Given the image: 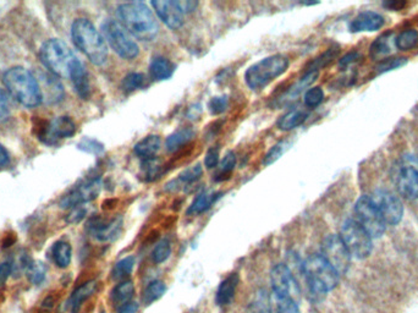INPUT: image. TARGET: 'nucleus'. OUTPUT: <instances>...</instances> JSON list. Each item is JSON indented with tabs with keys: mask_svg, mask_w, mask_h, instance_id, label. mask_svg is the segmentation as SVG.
Returning <instances> with one entry per match:
<instances>
[{
	"mask_svg": "<svg viewBox=\"0 0 418 313\" xmlns=\"http://www.w3.org/2000/svg\"><path fill=\"white\" fill-rule=\"evenodd\" d=\"M117 21L135 38L147 42L160 33V23L148 5L141 1L124 3L117 6Z\"/></svg>",
	"mask_w": 418,
	"mask_h": 313,
	"instance_id": "1",
	"label": "nucleus"
},
{
	"mask_svg": "<svg viewBox=\"0 0 418 313\" xmlns=\"http://www.w3.org/2000/svg\"><path fill=\"white\" fill-rule=\"evenodd\" d=\"M339 283V274L322 255H312L303 262V284L310 299L318 301Z\"/></svg>",
	"mask_w": 418,
	"mask_h": 313,
	"instance_id": "2",
	"label": "nucleus"
},
{
	"mask_svg": "<svg viewBox=\"0 0 418 313\" xmlns=\"http://www.w3.org/2000/svg\"><path fill=\"white\" fill-rule=\"evenodd\" d=\"M71 37L76 48L80 49L92 64L102 66L108 59V46L103 36L87 18L75 20L71 26Z\"/></svg>",
	"mask_w": 418,
	"mask_h": 313,
	"instance_id": "3",
	"label": "nucleus"
},
{
	"mask_svg": "<svg viewBox=\"0 0 418 313\" xmlns=\"http://www.w3.org/2000/svg\"><path fill=\"white\" fill-rule=\"evenodd\" d=\"M3 83L13 98L27 108H35L43 100L38 80L31 71L15 66L3 76Z\"/></svg>",
	"mask_w": 418,
	"mask_h": 313,
	"instance_id": "4",
	"label": "nucleus"
},
{
	"mask_svg": "<svg viewBox=\"0 0 418 313\" xmlns=\"http://www.w3.org/2000/svg\"><path fill=\"white\" fill-rule=\"evenodd\" d=\"M39 59L56 78H71L82 63L61 39H49L39 49Z\"/></svg>",
	"mask_w": 418,
	"mask_h": 313,
	"instance_id": "5",
	"label": "nucleus"
},
{
	"mask_svg": "<svg viewBox=\"0 0 418 313\" xmlns=\"http://www.w3.org/2000/svg\"><path fill=\"white\" fill-rule=\"evenodd\" d=\"M289 59L281 54H274L271 57L264 58L246 70V85L252 91H259L276 78H281V75L289 69Z\"/></svg>",
	"mask_w": 418,
	"mask_h": 313,
	"instance_id": "6",
	"label": "nucleus"
},
{
	"mask_svg": "<svg viewBox=\"0 0 418 313\" xmlns=\"http://www.w3.org/2000/svg\"><path fill=\"white\" fill-rule=\"evenodd\" d=\"M102 36L107 46L117 53L121 59L130 61L138 57V44L117 20L109 18L102 23Z\"/></svg>",
	"mask_w": 418,
	"mask_h": 313,
	"instance_id": "7",
	"label": "nucleus"
},
{
	"mask_svg": "<svg viewBox=\"0 0 418 313\" xmlns=\"http://www.w3.org/2000/svg\"><path fill=\"white\" fill-rule=\"evenodd\" d=\"M340 239L345 245L350 256L365 260L373 250L372 238L355 219H348L341 226Z\"/></svg>",
	"mask_w": 418,
	"mask_h": 313,
	"instance_id": "8",
	"label": "nucleus"
},
{
	"mask_svg": "<svg viewBox=\"0 0 418 313\" xmlns=\"http://www.w3.org/2000/svg\"><path fill=\"white\" fill-rule=\"evenodd\" d=\"M355 214H356V222L362 226L372 239H378L380 236H383L387 224L384 222L375 203L372 202L371 197L361 196L358 198L355 205Z\"/></svg>",
	"mask_w": 418,
	"mask_h": 313,
	"instance_id": "9",
	"label": "nucleus"
},
{
	"mask_svg": "<svg viewBox=\"0 0 418 313\" xmlns=\"http://www.w3.org/2000/svg\"><path fill=\"white\" fill-rule=\"evenodd\" d=\"M322 257L332 265L339 275L345 274L349 270L351 256L339 235H328L324 239L322 244Z\"/></svg>",
	"mask_w": 418,
	"mask_h": 313,
	"instance_id": "10",
	"label": "nucleus"
},
{
	"mask_svg": "<svg viewBox=\"0 0 418 313\" xmlns=\"http://www.w3.org/2000/svg\"><path fill=\"white\" fill-rule=\"evenodd\" d=\"M271 283L274 295L298 300L301 289L298 287V280L293 277V272L285 263H279L273 267L271 272Z\"/></svg>",
	"mask_w": 418,
	"mask_h": 313,
	"instance_id": "11",
	"label": "nucleus"
},
{
	"mask_svg": "<svg viewBox=\"0 0 418 313\" xmlns=\"http://www.w3.org/2000/svg\"><path fill=\"white\" fill-rule=\"evenodd\" d=\"M371 200L387 226H397L404 216V206L397 196L387 190H377Z\"/></svg>",
	"mask_w": 418,
	"mask_h": 313,
	"instance_id": "12",
	"label": "nucleus"
},
{
	"mask_svg": "<svg viewBox=\"0 0 418 313\" xmlns=\"http://www.w3.org/2000/svg\"><path fill=\"white\" fill-rule=\"evenodd\" d=\"M76 132V124L69 117H59L53 119L39 132V139L44 144H56L61 139H70Z\"/></svg>",
	"mask_w": 418,
	"mask_h": 313,
	"instance_id": "13",
	"label": "nucleus"
},
{
	"mask_svg": "<svg viewBox=\"0 0 418 313\" xmlns=\"http://www.w3.org/2000/svg\"><path fill=\"white\" fill-rule=\"evenodd\" d=\"M100 190H102V180L100 179L90 180L76 189H73V191L65 196L64 198L61 201V207L64 209H71L73 207H78V206L86 205L88 202H91L98 197Z\"/></svg>",
	"mask_w": 418,
	"mask_h": 313,
	"instance_id": "14",
	"label": "nucleus"
},
{
	"mask_svg": "<svg viewBox=\"0 0 418 313\" xmlns=\"http://www.w3.org/2000/svg\"><path fill=\"white\" fill-rule=\"evenodd\" d=\"M87 230L100 243L114 241L120 236L122 230V217L114 218L110 221L100 217L92 218L87 224Z\"/></svg>",
	"mask_w": 418,
	"mask_h": 313,
	"instance_id": "15",
	"label": "nucleus"
},
{
	"mask_svg": "<svg viewBox=\"0 0 418 313\" xmlns=\"http://www.w3.org/2000/svg\"><path fill=\"white\" fill-rule=\"evenodd\" d=\"M397 190L406 200L414 201L418 198V170L411 164L402 166L397 176Z\"/></svg>",
	"mask_w": 418,
	"mask_h": 313,
	"instance_id": "16",
	"label": "nucleus"
},
{
	"mask_svg": "<svg viewBox=\"0 0 418 313\" xmlns=\"http://www.w3.org/2000/svg\"><path fill=\"white\" fill-rule=\"evenodd\" d=\"M151 5L158 18H160V21L170 30H180L184 26V15L180 10L177 9L174 1L160 0V1H152Z\"/></svg>",
	"mask_w": 418,
	"mask_h": 313,
	"instance_id": "17",
	"label": "nucleus"
},
{
	"mask_svg": "<svg viewBox=\"0 0 418 313\" xmlns=\"http://www.w3.org/2000/svg\"><path fill=\"white\" fill-rule=\"evenodd\" d=\"M384 18L380 14L375 11H363L358 14L357 16L350 23L351 32H375L384 26Z\"/></svg>",
	"mask_w": 418,
	"mask_h": 313,
	"instance_id": "18",
	"label": "nucleus"
},
{
	"mask_svg": "<svg viewBox=\"0 0 418 313\" xmlns=\"http://www.w3.org/2000/svg\"><path fill=\"white\" fill-rule=\"evenodd\" d=\"M318 73H306L305 76H302L298 83H293V86H290L289 90L285 92L283 96L279 97L276 100V107H285V105H290L291 102L296 100L302 92L305 91L307 87H310L312 83H315L317 78H318Z\"/></svg>",
	"mask_w": 418,
	"mask_h": 313,
	"instance_id": "19",
	"label": "nucleus"
},
{
	"mask_svg": "<svg viewBox=\"0 0 418 313\" xmlns=\"http://www.w3.org/2000/svg\"><path fill=\"white\" fill-rule=\"evenodd\" d=\"M240 278L239 274H230L229 277L220 283L218 290H216V301L219 306H226L233 301L235 292H236L237 285H239Z\"/></svg>",
	"mask_w": 418,
	"mask_h": 313,
	"instance_id": "20",
	"label": "nucleus"
},
{
	"mask_svg": "<svg viewBox=\"0 0 418 313\" xmlns=\"http://www.w3.org/2000/svg\"><path fill=\"white\" fill-rule=\"evenodd\" d=\"M395 47V35L394 32H387L375 39L370 47V55L372 59H383L392 53Z\"/></svg>",
	"mask_w": 418,
	"mask_h": 313,
	"instance_id": "21",
	"label": "nucleus"
},
{
	"mask_svg": "<svg viewBox=\"0 0 418 313\" xmlns=\"http://www.w3.org/2000/svg\"><path fill=\"white\" fill-rule=\"evenodd\" d=\"M307 117H308V113L305 109H291L278 120L276 125H278L279 130L291 131L296 127H301L302 124L306 122Z\"/></svg>",
	"mask_w": 418,
	"mask_h": 313,
	"instance_id": "22",
	"label": "nucleus"
},
{
	"mask_svg": "<svg viewBox=\"0 0 418 313\" xmlns=\"http://www.w3.org/2000/svg\"><path fill=\"white\" fill-rule=\"evenodd\" d=\"M175 66L167 58H155L150 64V76L153 81H165L173 76Z\"/></svg>",
	"mask_w": 418,
	"mask_h": 313,
	"instance_id": "23",
	"label": "nucleus"
},
{
	"mask_svg": "<svg viewBox=\"0 0 418 313\" xmlns=\"http://www.w3.org/2000/svg\"><path fill=\"white\" fill-rule=\"evenodd\" d=\"M162 147V139L158 135H150L141 139L135 146L134 151L138 156L143 159L155 158V154L160 152Z\"/></svg>",
	"mask_w": 418,
	"mask_h": 313,
	"instance_id": "24",
	"label": "nucleus"
},
{
	"mask_svg": "<svg viewBox=\"0 0 418 313\" xmlns=\"http://www.w3.org/2000/svg\"><path fill=\"white\" fill-rule=\"evenodd\" d=\"M220 193L214 191H203L199 193L194 202L191 203L190 208L187 211V214L191 216H199V214L207 212L208 209L211 208V206L216 203V200L219 198Z\"/></svg>",
	"mask_w": 418,
	"mask_h": 313,
	"instance_id": "25",
	"label": "nucleus"
},
{
	"mask_svg": "<svg viewBox=\"0 0 418 313\" xmlns=\"http://www.w3.org/2000/svg\"><path fill=\"white\" fill-rule=\"evenodd\" d=\"M95 289H97L95 280H90L87 283L82 284L81 287H78L70 297L69 307L71 312L78 313L82 304L95 294Z\"/></svg>",
	"mask_w": 418,
	"mask_h": 313,
	"instance_id": "26",
	"label": "nucleus"
},
{
	"mask_svg": "<svg viewBox=\"0 0 418 313\" xmlns=\"http://www.w3.org/2000/svg\"><path fill=\"white\" fill-rule=\"evenodd\" d=\"M196 136L194 129L184 127L180 130L175 131L172 135H169L165 139V148L170 153L177 152L182 146L189 144L191 139Z\"/></svg>",
	"mask_w": 418,
	"mask_h": 313,
	"instance_id": "27",
	"label": "nucleus"
},
{
	"mask_svg": "<svg viewBox=\"0 0 418 313\" xmlns=\"http://www.w3.org/2000/svg\"><path fill=\"white\" fill-rule=\"evenodd\" d=\"M70 80H71L73 88H75V91L80 96V98L87 100L91 95V86H90V80H88L86 68L83 64L78 66V70L73 73Z\"/></svg>",
	"mask_w": 418,
	"mask_h": 313,
	"instance_id": "28",
	"label": "nucleus"
},
{
	"mask_svg": "<svg viewBox=\"0 0 418 313\" xmlns=\"http://www.w3.org/2000/svg\"><path fill=\"white\" fill-rule=\"evenodd\" d=\"M134 283L131 280H122L121 283L117 284V287L113 289V302L119 306V307L129 304V302H131L132 296H134Z\"/></svg>",
	"mask_w": 418,
	"mask_h": 313,
	"instance_id": "29",
	"label": "nucleus"
},
{
	"mask_svg": "<svg viewBox=\"0 0 418 313\" xmlns=\"http://www.w3.org/2000/svg\"><path fill=\"white\" fill-rule=\"evenodd\" d=\"M271 313H301L298 301L272 294L269 299Z\"/></svg>",
	"mask_w": 418,
	"mask_h": 313,
	"instance_id": "30",
	"label": "nucleus"
},
{
	"mask_svg": "<svg viewBox=\"0 0 418 313\" xmlns=\"http://www.w3.org/2000/svg\"><path fill=\"white\" fill-rule=\"evenodd\" d=\"M43 83L44 88H41L43 100H46L47 96L48 100H49V102L53 100V103H56V102H59V100H63V97H64V90H63V86H61V83H59V80H58L56 76L53 75V78H51V76L43 78Z\"/></svg>",
	"mask_w": 418,
	"mask_h": 313,
	"instance_id": "31",
	"label": "nucleus"
},
{
	"mask_svg": "<svg viewBox=\"0 0 418 313\" xmlns=\"http://www.w3.org/2000/svg\"><path fill=\"white\" fill-rule=\"evenodd\" d=\"M52 253L53 260L58 267H61V268L69 267L71 257H73V248L70 246L69 243H66V241L56 243L53 248Z\"/></svg>",
	"mask_w": 418,
	"mask_h": 313,
	"instance_id": "32",
	"label": "nucleus"
},
{
	"mask_svg": "<svg viewBox=\"0 0 418 313\" xmlns=\"http://www.w3.org/2000/svg\"><path fill=\"white\" fill-rule=\"evenodd\" d=\"M395 47L402 52L412 51L418 47V32L416 30H405L395 37Z\"/></svg>",
	"mask_w": 418,
	"mask_h": 313,
	"instance_id": "33",
	"label": "nucleus"
},
{
	"mask_svg": "<svg viewBox=\"0 0 418 313\" xmlns=\"http://www.w3.org/2000/svg\"><path fill=\"white\" fill-rule=\"evenodd\" d=\"M339 54V48H329L327 52L320 54L318 58H315L307 66V73H318V70L323 69L325 66L329 65Z\"/></svg>",
	"mask_w": 418,
	"mask_h": 313,
	"instance_id": "34",
	"label": "nucleus"
},
{
	"mask_svg": "<svg viewBox=\"0 0 418 313\" xmlns=\"http://www.w3.org/2000/svg\"><path fill=\"white\" fill-rule=\"evenodd\" d=\"M291 146H293V141H290V139H284V141H281L279 144H274V146L268 151L266 156H264V166H272L273 163H276L278 159H281L283 154H284Z\"/></svg>",
	"mask_w": 418,
	"mask_h": 313,
	"instance_id": "35",
	"label": "nucleus"
},
{
	"mask_svg": "<svg viewBox=\"0 0 418 313\" xmlns=\"http://www.w3.org/2000/svg\"><path fill=\"white\" fill-rule=\"evenodd\" d=\"M135 267V257L129 256L122 258L121 261L117 262L114 270L112 272V277L114 280H124L126 277H129L132 273Z\"/></svg>",
	"mask_w": 418,
	"mask_h": 313,
	"instance_id": "36",
	"label": "nucleus"
},
{
	"mask_svg": "<svg viewBox=\"0 0 418 313\" xmlns=\"http://www.w3.org/2000/svg\"><path fill=\"white\" fill-rule=\"evenodd\" d=\"M165 292H167V287H165V284H164L163 282H160V280L152 282V283L146 287V290H145V294H143V302H145L147 306L153 304L155 301L160 300V297L165 294Z\"/></svg>",
	"mask_w": 418,
	"mask_h": 313,
	"instance_id": "37",
	"label": "nucleus"
},
{
	"mask_svg": "<svg viewBox=\"0 0 418 313\" xmlns=\"http://www.w3.org/2000/svg\"><path fill=\"white\" fill-rule=\"evenodd\" d=\"M146 83L145 75L141 73H131V74L126 75L122 83H121V90L125 93H131V92L137 91L140 88H142Z\"/></svg>",
	"mask_w": 418,
	"mask_h": 313,
	"instance_id": "38",
	"label": "nucleus"
},
{
	"mask_svg": "<svg viewBox=\"0 0 418 313\" xmlns=\"http://www.w3.org/2000/svg\"><path fill=\"white\" fill-rule=\"evenodd\" d=\"M47 274V267L42 262H32L27 268V278L35 285L43 283Z\"/></svg>",
	"mask_w": 418,
	"mask_h": 313,
	"instance_id": "39",
	"label": "nucleus"
},
{
	"mask_svg": "<svg viewBox=\"0 0 418 313\" xmlns=\"http://www.w3.org/2000/svg\"><path fill=\"white\" fill-rule=\"evenodd\" d=\"M172 255V246L168 240H162L160 243L157 244L153 253H152V260L157 265H160L163 262L167 261L169 257Z\"/></svg>",
	"mask_w": 418,
	"mask_h": 313,
	"instance_id": "40",
	"label": "nucleus"
},
{
	"mask_svg": "<svg viewBox=\"0 0 418 313\" xmlns=\"http://www.w3.org/2000/svg\"><path fill=\"white\" fill-rule=\"evenodd\" d=\"M202 166L199 163H197V164H194L191 168H187V169L184 170L182 174L179 175L177 181L185 184V185L196 183L202 176Z\"/></svg>",
	"mask_w": 418,
	"mask_h": 313,
	"instance_id": "41",
	"label": "nucleus"
},
{
	"mask_svg": "<svg viewBox=\"0 0 418 313\" xmlns=\"http://www.w3.org/2000/svg\"><path fill=\"white\" fill-rule=\"evenodd\" d=\"M324 100V92L320 87H312L305 92L303 102L308 108H317Z\"/></svg>",
	"mask_w": 418,
	"mask_h": 313,
	"instance_id": "42",
	"label": "nucleus"
},
{
	"mask_svg": "<svg viewBox=\"0 0 418 313\" xmlns=\"http://www.w3.org/2000/svg\"><path fill=\"white\" fill-rule=\"evenodd\" d=\"M142 168L143 175L146 176L147 181H153L155 179L160 178L162 166H160V163H158V161H157L155 158H152V159H145Z\"/></svg>",
	"mask_w": 418,
	"mask_h": 313,
	"instance_id": "43",
	"label": "nucleus"
},
{
	"mask_svg": "<svg viewBox=\"0 0 418 313\" xmlns=\"http://www.w3.org/2000/svg\"><path fill=\"white\" fill-rule=\"evenodd\" d=\"M406 63H407L406 58L384 59V60L380 61V64L377 65L375 70H377V74H384V73H388L390 70L397 69V68L405 65Z\"/></svg>",
	"mask_w": 418,
	"mask_h": 313,
	"instance_id": "44",
	"label": "nucleus"
},
{
	"mask_svg": "<svg viewBox=\"0 0 418 313\" xmlns=\"http://www.w3.org/2000/svg\"><path fill=\"white\" fill-rule=\"evenodd\" d=\"M236 166V154L235 153L230 152L225 154L224 158L220 161V176H224V175H229L233 171L234 168Z\"/></svg>",
	"mask_w": 418,
	"mask_h": 313,
	"instance_id": "45",
	"label": "nucleus"
},
{
	"mask_svg": "<svg viewBox=\"0 0 418 313\" xmlns=\"http://www.w3.org/2000/svg\"><path fill=\"white\" fill-rule=\"evenodd\" d=\"M208 108H209L213 115H219V114L224 113L226 108H228V97H213L209 100V103H208Z\"/></svg>",
	"mask_w": 418,
	"mask_h": 313,
	"instance_id": "46",
	"label": "nucleus"
},
{
	"mask_svg": "<svg viewBox=\"0 0 418 313\" xmlns=\"http://www.w3.org/2000/svg\"><path fill=\"white\" fill-rule=\"evenodd\" d=\"M86 206L82 205L73 207V208H71V212L66 217V222L69 223V224H78V223L81 222L83 218L86 217Z\"/></svg>",
	"mask_w": 418,
	"mask_h": 313,
	"instance_id": "47",
	"label": "nucleus"
},
{
	"mask_svg": "<svg viewBox=\"0 0 418 313\" xmlns=\"http://www.w3.org/2000/svg\"><path fill=\"white\" fill-rule=\"evenodd\" d=\"M10 117V103L8 95L0 90V124L6 122Z\"/></svg>",
	"mask_w": 418,
	"mask_h": 313,
	"instance_id": "48",
	"label": "nucleus"
},
{
	"mask_svg": "<svg viewBox=\"0 0 418 313\" xmlns=\"http://www.w3.org/2000/svg\"><path fill=\"white\" fill-rule=\"evenodd\" d=\"M219 164V149L216 147H211L208 149L206 158H204V166L208 169H213Z\"/></svg>",
	"mask_w": 418,
	"mask_h": 313,
	"instance_id": "49",
	"label": "nucleus"
},
{
	"mask_svg": "<svg viewBox=\"0 0 418 313\" xmlns=\"http://www.w3.org/2000/svg\"><path fill=\"white\" fill-rule=\"evenodd\" d=\"M174 4L177 5V9L184 14L194 13V10L199 8V1L194 0H175Z\"/></svg>",
	"mask_w": 418,
	"mask_h": 313,
	"instance_id": "50",
	"label": "nucleus"
},
{
	"mask_svg": "<svg viewBox=\"0 0 418 313\" xmlns=\"http://www.w3.org/2000/svg\"><path fill=\"white\" fill-rule=\"evenodd\" d=\"M78 147H80V149H82V151L88 153H100L103 151V146H102L100 142H97L95 139H83L81 144H78Z\"/></svg>",
	"mask_w": 418,
	"mask_h": 313,
	"instance_id": "51",
	"label": "nucleus"
},
{
	"mask_svg": "<svg viewBox=\"0 0 418 313\" xmlns=\"http://www.w3.org/2000/svg\"><path fill=\"white\" fill-rule=\"evenodd\" d=\"M360 58H361V54H360V53H349V54H346L345 57L341 58L340 61H339V65H340V68H343V69H345V68H348L350 64H354L355 61H357Z\"/></svg>",
	"mask_w": 418,
	"mask_h": 313,
	"instance_id": "52",
	"label": "nucleus"
},
{
	"mask_svg": "<svg viewBox=\"0 0 418 313\" xmlns=\"http://www.w3.org/2000/svg\"><path fill=\"white\" fill-rule=\"evenodd\" d=\"M11 270H13V265L9 262H4L0 265V285H3L8 280Z\"/></svg>",
	"mask_w": 418,
	"mask_h": 313,
	"instance_id": "53",
	"label": "nucleus"
},
{
	"mask_svg": "<svg viewBox=\"0 0 418 313\" xmlns=\"http://www.w3.org/2000/svg\"><path fill=\"white\" fill-rule=\"evenodd\" d=\"M10 161L9 152L6 151V148L0 144V168L8 166V163Z\"/></svg>",
	"mask_w": 418,
	"mask_h": 313,
	"instance_id": "54",
	"label": "nucleus"
},
{
	"mask_svg": "<svg viewBox=\"0 0 418 313\" xmlns=\"http://www.w3.org/2000/svg\"><path fill=\"white\" fill-rule=\"evenodd\" d=\"M138 306L137 304H135V302H129V304H124V306H121L120 311L119 313H136L137 311Z\"/></svg>",
	"mask_w": 418,
	"mask_h": 313,
	"instance_id": "55",
	"label": "nucleus"
},
{
	"mask_svg": "<svg viewBox=\"0 0 418 313\" xmlns=\"http://www.w3.org/2000/svg\"><path fill=\"white\" fill-rule=\"evenodd\" d=\"M384 6L392 10H400L405 6V3H400V1H388V3H384Z\"/></svg>",
	"mask_w": 418,
	"mask_h": 313,
	"instance_id": "56",
	"label": "nucleus"
}]
</instances>
